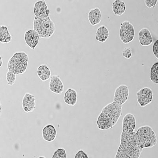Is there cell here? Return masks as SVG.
Wrapping results in <instances>:
<instances>
[{"label": "cell", "mask_w": 158, "mask_h": 158, "mask_svg": "<svg viewBox=\"0 0 158 158\" xmlns=\"http://www.w3.org/2000/svg\"><path fill=\"white\" fill-rule=\"evenodd\" d=\"M122 107L114 101L105 106L97 118L98 129L105 131L113 128L122 115Z\"/></svg>", "instance_id": "1"}, {"label": "cell", "mask_w": 158, "mask_h": 158, "mask_svg": "<svg viewBox=\"0 0 158 158\" xmlns=\"http://www.w3.org/2000/svg\"><path fill=\"white\" fill-rule=\"evenodd\" d=\"M142 150L138 146L136 132L123 131L120 136V144L115 158H139Z\"/></svg>", "instance_id": "2"}, {"label": "cell", "mask_w": 158, "mask_h": 158, "mask_svg": "<svg viewBox=\"0 0 158 158\" xmlns=\"http://www.w3.org/2000/svg\"><path fill=\"white\" fill-rule=\"evenodd\" d=\"M136 135L138 146L142 150L145 148H153L157 144L156 134L152 128L148 125L138 128Z\"/></svg>", "instance_id": "3"}, {"label": "cell", "mask_w": 158, "mask_h": 158, "mask_svg": "<svg viewBox=\"0 0 158 158\" xmlns=\"http://www.w3.org/2000/svg\"><path fill=\"white\" fill-rule=\"evenodd\" d=\"M28 61L29 56L25 52H16L8 60V71L12 72L16 75L23 74L27 69Z\"/></svg>", "instance_id": "4"}, {"label": "cell", "mask_w": 158, "mask_h": 158, "mask_svg": "<svg viewBox=\"0 0 158 158\" xmlns=\"http://www.w3.org/2000/svg\"><path fill=\"white\" fill-rule=\"evenodd\" d=\"M33 30L39 33L40 37L43 39H49L56 30V25L49 17L44 18H35Z\"/></svg>", "instance_id": "5"}, {"label": "cell", "mask_w": 158, "mask_h": 158, "mask_svg": "<svg viewBox=\"0 0 158 158\" xmlns=\"http://www.w3.org/2000/svg\"><path fill=\"white\" fill-rule=\"evenodd\" d=\"M135 36V28L131 22L125 21L121 23L119 31L121 42L125 44H128L133 41Z\"/></svg>", "instance_id": "6"}, {"label": "cell", "mask_w": 158, "mask_h": 158, "mask_svg": "<svg viewBox=\"0 0 158 158\" xmlns=\"http://www.w3.org/2000/svg\"><path fill=\"white\" fill-rule=\"evenodd\" d=\"M136 97L138 104L143 108L149 105L153 101V91L149 87H143L137 92Z\"/></svg>", "instance_id": "7"}, {"label": "cell", "mask_w": 158, "mask_h": 158, "mask_svg": "<svg viewBox=\"0 0 158 158\" xmlns=\"http://www.w3.org/2000/svg\"><path fill=\"white\" fill-rule=\"evenodd\" d=\"M129 95L128 87L126 85H121L114 92V101L123 106L128 101Z\"/></svg>", "instance_id": "8"}, {"label": "cell", "mask_w": 158, "mask_h": 158, "mask_svg": "<svg viewBox=\"0 0 158 158\" xmlns=\"http://www.w3.org/2000/svg\"><path fill=\"white\" fill-rule=\"evenodd\" d=\"M34 13L36 18H44L49 17L50 10L48 8L46 1L42 0L35 2L34 6Z\"/></svg>", "instance_id": "9"}, {"label": "cell", "mask_w": 158, "mask_h": 158, "mask_svg": "<svg viewBox=\"0 0 158 158\" xmlns=\"http://www.w3.org/2000/svg\"><path fill=\"white\" fill-rule=\"evenodd\" d=\"M64 89V84L58 75H53L51 77L49 89L52 92L60 95L63 93Z\"/></svg>", "instance_id": "10"}, {"label": "cell", "mask_w": 158, "mask_h": 158, "mask_svg": "<svg viewBox=\"0 0 158 158\" xmlns=\"http://www.w3.org/2000/svg\"><path fill=\"white\" fill-rule=\"evenodd\" d=\"M39 33L34 30H29L25 32V43L31 49H34L37 46L39 40Z\"/></svg>", "instance_id": "11"}, {"label": "cell", "mask_w": 158, "mask_h": 158, "mask_svg": "<svg viewBox=\"0 0 158 158\" xmlns=\"http://www.w3.org/2000/svg\"><path fill=\"white\" fill-rule=\"evenodd\" d=\"M23 109L25 113L32 112L36 108V100L34 96L29 93H25L22 101Z\"/></svg>", "instance_id": "12"}, {"label": "cell", "mask_w": 158, "mask_h": 158, "mask_svg": "<svg viewBox=\"0 0 158 158\" xmlns=\"http://www.w3.org/2000/svg\"><path fill=\"white\" fill-rule=\"evenodd\" d=\"M136 126V118L135 115L131 113L126 114L122 120L123 131L128 132H134Z\"/></svg>", "instance_id": "13"}, {"label": "cell", "mask_w": 158, "mask_h": 158, "mask_svg": "<svg viewBox=\"0 0 158 158\" xmlns=\"http://www.w3.org/2000/svg\"><path fill=\"white\" fill-rule=\"evenodd\" d=\"M138 39L141 46H148L153 43V39L150 31L147 28H143L139 31Z\"/></svg>", "instance_id": "14"}, {"label": "cell", "mask_w": 158, "mask_h": 158, "mask_svg": "<svg viewBox=\"0 0 158 158\" xmlns=\"http://www.w3.org/2000/svg\"><path fill=\"white\" fill-rule=\"evenodd\" d=\"M57 131L52 124H48L44 127L42 130V138L46 142H53L57 136Z\"/></svg>", "instance_id": "15"}, {"label": "cell", "mask_w": 158, "mask_h": 158, "mask_svg": "<svg viewBox=\"0 0 158 158\" xmlns=\"http://www.w3.org/2000/svg\"><path fill=\"white\" fill-rule=\"evenodd\" d=\"M102 14L98 8H93L89 11L88 18L89 22L92 26L99 24L101 22Z\"/></svg>", "instance_id": "16"}, {"label": "cell", "mask_w": 158, "mask_h": 158, "mask_svg": "<svg viewBox=\"0 0 158 158\" xmlns=\"http://www.w3.org/2000/svg\"><path fill=\"white\" fill-rule=\"evenodd\" d=\"M77 93L74 89L68 88L65 93L64 97V102L70 106H74L77 103Z\"/></svg>", "instance_id": "17"}, {"label": "cell", "mask_w": 158, "mask_h": 158, "mask_svg": "<svg viewBox=\"0 0 158 158\" xmlns=\"http://www.w3.org/2000/svg\"><path fill=\"white\" fill-rule=\"evenodd\" d=\"M111 6L113 12L117 16H121L126 11V4L122 0L114 1L111 4Z\"/></svg>", "instance_id": "18"}, {"label": "cell", "mask_w": 158, "mask_h": 158, "mask_svg": "<svg viewBox=\"0 0 158 158\" xmlns=\"http://www.w3.org/2000/svg\"><path fill=\"white\" fill-rule=\"evenodd\" d=\"M109 36V31L105 25H101L97 29L96 33V40L99 42L104 43L106 41Z\"/></svg>", "instance_id": "19"}, {"label": "cell", "mask_w": 158, "mask_h": 158, "mask_svg": "<svg viewBox=\"0 0 158 158\" xmlns=\"http://www.w3.org/2000/svg\"><path fill=\"white\" fill-rule=\"evenodd\" d=\"M36 73L38 77L42 81H47L51 77V72L50 69L46 64L39 66L37 68Z\"/></svg>", "instance_id": "20"}, {"label": "cell", "mask_w": 158, "mask_h": 158, "mask_svg": "<svg viewBox=\"0 0 158 158\" xmlns=\"http://www.w3.org/2000/svg\"><path fill=\"white\" fill-rule=\"evenodd\" d=\"M0 42L3 44L9 43L12 40V36L6 25H2L0 27Z\"/></svg>", "instance_id": "21"}, {"label": "cell", "mask_w": 158, "mask_h": 158, "mask_svg": "<svg viewBox=\"0 0 158 158\" xmlns=\"http://www.w3.org/2000/svg\"><path fill=\"white\" fill-rule=\"evenodd\" d=\"M150 78L153 83L158 84V61L156 62L151 68Z\"/></svg>", "instance_id": "22"}, {"label": "cell", "mask_w": 158, "mask_h": 158, "mask_svg": "<svg viewBox=\"0 0 158 158\" xmlns=\"http://www.w3.org/2000/svg\"><path fill=\"white\" fill-rule=\"evenodd\" d=\"M16 75L13 72L8 71L6 74V80L8 85H13L16 81Z\"/></svg>", "instance_id": "23"}, {"label": "cell", "mask_w": 158, "mask_h": 158, "mask_svg": "<svg viewBox=\"0 0 158 158\" xmlns=\"http://www.w3.org/2000/svg\"><path fill=\"white\" fill-rule=\"evenodd\" d=\"M52 158H67L66 150L64 148H58L54 152Z\"/></svg>", "instance_id": "24"}, {"label": "cell", "mask_w": 158, "mask_h": 158, "mask_svg": "<svg viewBox=\"0 0 158 158\" xmlns=\"http://www.w3.org/2000/svg\"><path fill=\"white\" fill-rule=\"evenodd\" d=\"M122 55L127 59H131L132 56V49L129 47L125 48L122 52Z\"/></svg>", "instance_id": "25"}, {"label": "cell", "mask_w": 158, "mask_h": 158, "mask_svg": "<svg viewBox=\"0 0 158 158\" xmlns=\"http://www.w3.org/2000/svg\"><path fill=\"white\" fill-rule=\"evenodd\" d=\"M158 1L155 0H145V5L148 8H154L157 4Z\"/></svg>", "instance_id": "26"}, {"label": "cell", "mask_w": 158, "mask_h": 158, "mask_svg": "<svg viewBox=\"0 0 158 158\" xmlns=\"http://www.w3.org/2000/svg\"><path fill=\"white\" fill-rule=\"evenodd\" d=\"M74 158H89L88 155L84 152V151L81 149L79 150L77 153L76 154Z\"/></svg>", "instance_id": "27"}, {"label": "cell", "mask_w": 158, "mask_h": 158, "mask_svg": "<svg viewBox=\"0 0 158 158\" xmlns=\"http://www.w3.org/2000/svg\"><path fill=\"white\" fill-rule=\"evenodd\" d=\"M153 52L155 57L158 59V39L154 43L153 46Z\"/></svg>", "instance_id": "28"}, {"label": "cell", "mask_w": 158, "mask_h": 158, "mask_svg": "<svg viewBox=\"0 0 158 158\" xmlns=\"http://www.w3.org/2000/svg\"><path fill=\"white\" fill-rule=\"evenodd\" d=\"M3 63V61L2 57H0V67H2Z\"/></svg>", "instance_id": "29"}, {"label": "cell", "mask_w": 158, "mask_h": 158, "mask_svg": "<svg viewBox=\"0 0 158 158\" xmlns=\"http://www.w3.org/2000/svg\"><path fill=\"white\" fill-rule=\"evenodd\" d=\"M38 158H46L44 156H39V157H38Z\"/></svg>", "instance_id": "30"}]
</instances>
